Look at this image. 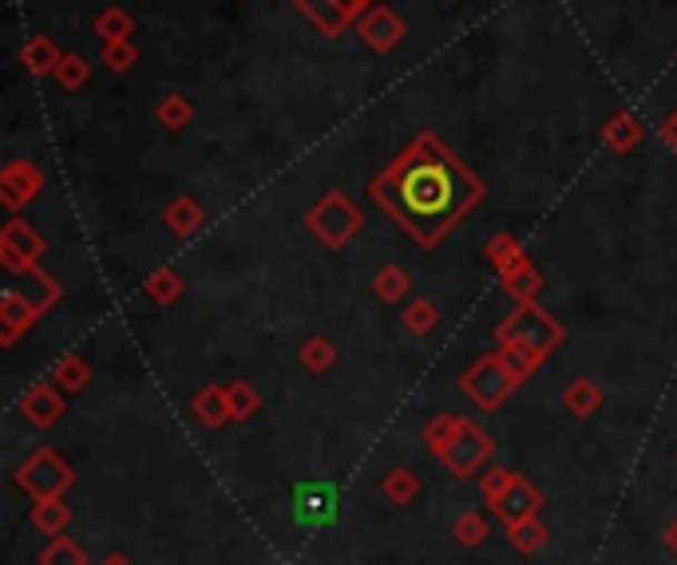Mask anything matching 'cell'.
<instances>
[{
    "mask_svg": "<svg viewBox=\"0 0 677 565\" xmlns=\"http://www.w3.org/2000/svg\"><path fill=\"white\" fill-rule=\"evenodd\" d=\"M488 186L436 135L412 139L385 174L369 182V198L420 250H432L484 202Z\"/></svg>",
    "mask_w": 677,
    "mask_h": 565,
    "instance_id": "obj_1",
    "label": "cell"
},
{
    "mask_svg": "<svg viewBox=\"0 0 677 565\" xmlns=\"http://www.w3.org/2000/svg\"><path fill=\"white\" fill-rule=\"evenodd\" d=\"M306 225L321 245L341 250V245H349V238H357L365 230V214L357 210V202H352L349 194L329 190V194L306 214Z\"/></svg>",
    "mask_w": 677,
    "mask_h": 565,
    "instance_id": "obj_2",
    "label": "cell"
},
{
    "mask_svg": "<svg viewBox=\"0 0 677 565\" xmlns=\"http://www.w3.org/2000/svg\"><path fill=\"white\" fill-rule=\"evenodd\" d=\"M499 344H519V349H531L535 356H551L555 349L562 344V324L555 321L551 313H542L539 305H519L504 324L496 329Z\"/></svg>",
    "mask_w": 677,
    "mask_h": 565,
    "instance_id": "obj_3",
    "label": "cell"
},
{
    "mask_svg": "<svg viewBox=\"0 0 677 565\" xmlns=\"http://www.w3.org/2000/svg\"><path fill=\"white\" fill-rule=\"evenodd\" d=\"M72 483H76V471L68 467L52 447L32 451V455L17 467V486L32 498V503H40V498H56V494H63Z\"/></svg>",
    "mask_w": 677,
    "mask_h": 565,
    "instance_id": "obj_4",
    "label": "cell"
},
{
    "mask_svg": "<svg viewBox=\"0 0 677 565\" xmlns=\"http://www.w3.org/2000/svg\"><path fill=\"white\" fill-rule=\"evenodd\" d=\"M515 387H519V380H511V372L499 364L496 352L476 360V364L460 376V392L468 395L479 412H496V407H504L507 395H515Z\"/></svg>",
    "mask_w": 677,
    "mask_h": 565,
    "instance_id": "obj_5",
    "label": "cell"
},
{
    "mask_svg": "<svg viewBox=\"0 0 677 565\" xmlns=\"http://www.w3.org/2000/svg\"><path fill=\"white\" fill-rule=\"evenodd\" d=\"M491 451H496V443H491V435L484 427H476L471 420H460V431H456V440L448 443V447L440 451V463L451 471L456 478H471L484 463L491 458Z\"/></svg>",
    "mask_w": 677,
    "mask_h": 565,
    "instance_id": "obj_6",
    "label": "cell"
},
{
    "mask_svg": "<svg viewBox=\"0 0 677 565\" xmlns=\"http://www.w3.org/2000/svg\"><path fill=\"white\" fill-rule=\"evenodd\" d=\"M40 253H44V238H40L24 218H12V222L0 230V265L9 273H17V278L28 273L40 261Z\"/></svg>",
    "mask_w": 677,
    "mask_h": 565,
    "instance_id": "obj_7",
    "label": "cell"
},
{
    "mask_svg": "<svg viewBox=\"0 0 677 565\" xmlns=\"http://www.w3.org/2000/svg\"><path fill=\"white\" fill-rule=\"evenodd\" d=\"M357 32H361V40L372 48V52L385 56L405 40V20H400L392 9H385V4H372V9L357 20Z\"/></svg>",
    "mask_w": 677,
    "mask_h": 565,
    "instance_id": "obj_8",
    "label": "cell"
},
{
    "mask_svg": "<svg viewBox=\"0 0 677 565\" xmlns=\"http://www.w3.org/2000/svg\"><path fill=\"white\" fill-rule=\"evenodd\" d=\"M40 190H44V174H40V167H32L28 159L9 162L4 174H0V202L9 210H20L24 202H32Z\"/></svg>",
    "mask_w": 677,
    "mask_h": 565,
    "instance_id": "obj_9",
    "label": "cell"
},
{
    "mask_svg": "<svg viewBox=\"0 0 677 565\" xmlns=\"http://www.w3.org/2000/svg\"><path fill=\"white\" fill-rule=\"evenodd\" d=\"M542 511V494L535 491L531 483H527L524 475H515L511 486H507L504 494H499L496 503H491V514H496L504 526H515V522L524 518H535V514Z\"/></svg>",
    "mask_w": 677,
    "mask_h": 565,
    "instance_id": "obj_10",
    "label": "cell"
},
{
    "mask_svg": "<svg viewBox=\"0 0 677 565\" xmlns=\"http://www.w3.org/2000/svg\"><path fill=\"white\" fill-rule=\"evenodd\" d=\"M20 415H24L32 427H52L56 420L63 415V395L56 384H37V387H28L24 395H20Z\"/></svg>",
    "mask_w": 677,
    "mask_h": 565,
    "instance_id": "obj_11",
    "label": "cell"
},
{
    "mask_svg": "<svg viewBox=\"0 0 677 565\" xmlns=\"http://www.w3.org/2000/svg\"><path fill=\"white\" fill-rule=\"evenodd\" d=\"M37 321H40L37 305H32L20 289H9V293L0 296V341L4 344H17L20 332L32 329Z\"/></svg>",
    "mask_w": 677,
    "mask_h": 565,
    "instance_id": "obj_12",
    "label": "cell"
},
{
    "mask_svg": "<svg viewBox=\"0 0 677 565\" xmlns=\"http://www.w3.org/2000/svg\"><path fill=\"white\" fill-rule=\"evenodd\" d=\"M293 4H298L301 17H306L317 32H326V37H341L352 20L341 0H293Z\"/></svg>",
    "mask_w": 677,
    "mask_h": 565,
    "instance_id": "obj_13",
    "label": "cell"
},
{
    "mask_svg": "<svg viewBox=\"0 0 677 565\" xmlns=\"http://www.w3.org/2000/svg\"><path fill=\"white\" fill-rule=\"evenodd\" d=\"M163 222L175 238H195L202 230V222H207V214H202V206L190 194H179L171 206L163 210Z\"/></svg>",
    "mask_w": 677,
    "mask_h": 565,
    "instance_id": "obj_14",
    "label": "cell"
},
{
    "mask_svg": "<svg viewBox=\"0 0 677 565\" xmlns=\"http://www.w3.org/2000/svg\"><path fill=\"white\" fill-rule=\"evenodd\" d=\"M499 285H504V293L511 296V301H519V305H531V301H539V293H542V278L531 261L499 273Z\"/></svg>",
    "mask_w": 677,
    "mask_h": 565,
    "instance_id": "obj_15",
    "label": "cell"
},
{
    "mask_svg": "<svg viewBox=\"0 0 677 565\" xmlns=\"http://www.w3.org/2000/svg\"><path fill=\"white\" fill-rule=\"evenodd\" d=\"M603 143L610 147V151H618V154L634 151V147L641 143L638 115H634V111H615V115L606 119V127H603Z\"/></svg>",
    "mask_w": 677,
    "mask_h": 565,
    "instance_id": "obj_16",
    "label": "cell"
},
{
    "mask_svg": "<svg viewBox=\"0 0 677 565\" xmlns=\"http://www.w3.org/2000/svg\"><path fill=\"white\" fill-rule=\"evenodd\" d=\"M190 412L199 415L202 427H222L230 420V400H226L222 384H207L195 400H190Z\"/></svg>",
    "mask_w": 677,
    "mask_h": 565,
    "instance_id": "obj_17",
    "label": "cell"
},
{
    "mask_svg": "<svg viewBox=\"0 0 677 565\" xmlns=\"http://www.w3.org/2000/svg\"><path fill=\"white\" fill-rule=\"evenodd\" d=\"M68 522H72V506L63 503V494L32 503V526H37L40 534H48V538H60L63 529H68Z\"/></svg>",
    "mask_w": 677,
    "mask_h": 565,
    "instance_id": "obj_18",
    "label": "cell"
},
{
    "mask_svg": "<svg viewBox=\"0 0 677 565\" xmlns=\"http://www.w3.org/2000/svg\"><path fill=\"white\" fill-rule=\"evenodd\" d=\"M562 407H567L570 415H578V420H590V415L603 407V387L587 376L570 380L567 392H562Z\"/></svg>",
    "mask_w": 677,
    "mask_h": 565,
    "instance_id": "obj_19",
    "label": "cell"
},
{
    "mask_svg": "<svg viewBox=\"0 0 677 565\" xmlns=\"http://www.w3.org/2000/svg\"><path fill=\"white\" fill-rule=\"evenodd\" d=\"M20 60H24V68L32 75H56V68H60L63 52L56 48L52 37H32L24 48H20Z\"/></svg>",
    "mask_w": 677,
    "mask_h": 565,
    "instance_id": "obj_20",
    "label": "cell"
},
{
    "mask_svg": "<svg viewBox=\"0 0 677 565\" xmlns=\"http://www.w3.org/2000/svg\"><path fill=\"white\" fill-rule=\"evenodd\" d=\"M20 278H24L28 285H12V289H20V293H24L28 301L37 305V313H48V309H52L56 301H60V285H56V281L48 278V273L40 270V265H32V270L20 273Z\"/></svg>",
    "mask_w": 677,
    "mask_h": 565,
    "instance_id": "obj_21",
    "label": "cell"
},
{
    "mask_svg": "<svg viewBox=\"0 0 677 565\" xmlns=\"http://www.w3.org/2000/svg\"><path fill=\"white\" fill-rule=\"evenodd\" d=\"M88 380H91V369L83 364L76 352H63L60 360L52 364V384L60 387L63 395L68 392H80V387H88Z\"/></svg>",
    "mask_w": 677,
    "mask_h": 565,
    "instance_id": "obj_22",
    "label": "cell"
},
{
    "mask_svg": "<svg viewBox=\"0 0 677 565\" xmlns=\"http://www.w3.org/2000/svg\"><path fill=\"white\" fill-rule=\"evenodd\" d=\"M380 494H385L392 506H408L416 494H420V478L408 467H392L389 475H385V483H380Z\"/></svg>",
    "mask_w": 677,
    "mask_h": 565,
    "instance_id": "obj_23",
    "label": "cell"
},
{
    "mask_svg": "<svg viewBox=\"0 0 677 565\" xmlns=\"http://www.w3.org/2000/svg\"><path fill=\"white\" fill-rule=\"evenodd\" d=\"M96 32H100L103 44H116V40H131V32H136V20H131V12H127V9L111 4V9H103L100 17H96Z\"/></svg>",
    "mask_w": 677,
    "mask_h": 565,
    "instance_id": "obj_24",
    "label": "cell"
},
{
    "mask_svg": "<svg viewBox=\"0 0 677 565\" xmlns=\"http://www.w3.org/2000/svg\"><path fill=\"white\" fill-rule=\"evenodd\" d=\"M155 119H159V127H167V131H182V127H190V119H195V108H190V99H187V95L171 91V95L159 99V108H155Z\"/></svg>",
    "mask_w": 677,
    "mask_h": 565,
    "instance_id": "obj_25",
    "label": "cell"
},
{
    "mask_svg": "<svg viewBox=\"0 0 677 565\" xmlns=\"http://www.w3.org/2000/svg\"><path fill=\"white\" fill-rule=\"evenodd\" d=\"M496 360L504 364L507 372H511V380H519V384H524V380L542 364V356H535L531 349H519V344H499Z\"/></svg>",
    "mask_w": 677,
    "mask_h": 565,
    "instance_id": "obj_26",
    "label": "cell"
},
{
    "mask_svg": "<svg viewBox=\"0 0 677 565\" xmlns=\"http://www.w3.org/2000/svg\"><path fill=\"white\" fill-rule=\"evenodd\" d=\"M337 364V349L329 336H309L306 344H301V369L313 372V376H321V372H329Z\"/></svg>",
    "mask_w": 677,
    "mask_h": 565,
    "instance_id": "obj_27",
    "label": "cell"
},
{
    "mask_svg": "<svg viewBox=\"0 0 677 565\" xmlns=\"http://www.w3.org/2000/svg\"><path fill=\"white\" fill-rule=\"evenodd\" d=\"M507 534H511V546L519 549V554H539V549L547 546V526L539 522V514L507 526Z\"/></svg>",
    "mask_w": 677,
    "mask_h": 565,
    "instance_id": "obj_28",
    "label": "cell"
},
{
    "mask_svg": "<svg viewBox=\"0 0 677 565\" xmlns=\"http://www.w3.org/2000/svg\"><path fill=\"white\" fill-rule=\"evenodd\" d=\"M488 261L496 265V273H507V270H515V265H524L527 253L519 250V242H515L511 234H496L488 242Z\"/></svg>",
    "mask_w": 677,
    "mask_h": 565,
    "instance_id": "obj_29",
    "label": "cell"
},
{
    "mask_svg": "<svg viewBox=\"0 0 677 565\" xmlns=\"http://www.w3.org/2000/svg\"><path fill=\"white\" fill-rule=\"evenodd\" d=\"M226 400H230V420H250L258 407H262V395L253 392L246 380H235V384H226Z\"/></svg>",
    "mask_w": 677,
    "mask_h": 565,
    "instance_id": "obj_30",
    "label": "cell"
},
{
    "mask_svg": "<svg viewBox=\"0 0 677 565\" xmlns=\"http://www.w3.org/2000/svg\"><path fill=\"white\" fill-rule=\"evenodd\" d=\"M408 273L400 270V265H380L377 278H372V293L380 296V301H400V296L408 293Z\"/></svg>",
    "mask_w": 677,
    "mask_h": 565,
    "instance_id": "obj_31",
    "label": "cell"
},
{
    "mask_svg": "<svg viewBox=\"0 0 677 565\" xmlns=\"http://www.w3.org/2000/svg\"><path fill=\"white\" fill-rule=\"evenodd\" d=\"M37 562L40 565H88V554H83L72 538H63V534H60V538H52L44 549H40Z\"/></svg>",
    "mask_w": 677,
    "mask_h": 565,
    "instance_id": "obj_32",
    "label": "cell"
},
{
    "mask_svg": "<svg viewBox=\"0 0 677 565\" xmlns=\"http://www.w3.org/2000/svg\"><path fill=\"white\" fill-rule=\"evenodd\" d=\"M451 538L460 542V546L476 549V546H479V542L488 538V518H484V514H476V511L460 514V518L451 522Z\"/></svg>",
    "mask_w": 677,
    "mask_h": 565,
    "instance_id": "obj_33",
    "label": "cell"
},
{
    "mask_svg": "<svg viewBox=\"0 0 677 565\" xmlns=\"http://www.w3.org/2000/svg\"><path fill=\"white\" fill-rule=\"evenodd\" d=\"M88 75H91V63L83 60V56H76V52H63L60 68H56V83H60L63 91H76V88H83V83H88Z\"/></svg>",
    "mask_w": 677,
    "mask_h": 565,
    "instance_id": "obj_34",
    "label": "cell"
},
{
    "mask_svg": "<svg viewBox=\"0 0 677 565\" xmlns=\"http://www.w3.org/2000/svg\"><path fill=\"white\" fill-rule=\"evenodd\" d=\"M147 296L159 301V305H171V301H179L182 296V278L175 270L151 273V278H147Z\"/></svg>",
    "mask_w": 677,
    "mask_h": 565,
    "instance_id": "obj_35",
    "label": "cell"
},
{
    "mask_svg": "<svg viewBox=\"0 0 677 565\" xmlns=\"http://www.w3.org/2000/svg\"><path fill=\"white\" fill-rule=\"evenodd\" d=\"M456 431H460V415H436V420L425 423V443L432 447V455H440L456 440Z\"/></svg>",
    "mask_w": 677,
    "mask_h": 565,
    "instance_id": "obj_36",
    "label": "cell"
},
{
    "mask_svg": "<svg viewBox=\"0 0 677 565\" xmlns=\"http://www.w3.org/2000/svg\"><path fill=\"white\" fill-rule=\"evenodd\" d=\"M436 321H440V313H436L432 301H412V305L405 309V329L412 332V336H428V332L436 329Z\"/></svg>",
    "mask_w": 677,
    "mask_h": 565,
    "instance_id": "obj_37",
    "label": "cell"
},
{
    "mask_svg": "<svg viewBox=\"0 0 677 565\" xmlns=\"http://www.w3.org/2000/svg\"><path fill=\"white\" fill-rule=\"evenodd\" d=\"M103 63H108L111 72H131L139 63V52L131 40H116V44H103Z\"/></svg>",
    "mask_w": 677,
    "mask_h": 565,
    "instance_id": "obj_38",
    "label": "cell"
},
{
    "mask_svg": "<svg viewBox=\"0 0 677 565\" xmlns=\"http://www.w3.org/2000/svg\"><path fill=\"white\" fill-rule=\"evenodd\" d=\"M511 478H515V471H507V467H491L488 475H484V483H479V491H484V503H496L499 494L511 486Z\"/></svg>",
    "mask_w": 677,
    "mask_h": 565,
    "instance_id": "obj_39",
    "label": "cell"
},
{
    "mask_svg": "<svg viewBox=\"0 0 677 565\" xmlns=\"http://www.w3.org/2000/svg\"><path fill=\"white\" fill-rule=\"evenodd\" d=\"M658 135H661V143H666V147H674V151H677V111L666 119V123L658 127Z\"/></svg>",
    "mask_w": 677,
    "mask_h": 565,
    "instance_id": "obj_40",
    "label": "cell"
},
{
    "mask_svg": "<svg viewBox=\"0 0 677 565\" xmlns=\"http://www.w3.org/2000/svg\"><path fill=\"white\" fill-rule=\"evenodd\" d=\"M666 546H669V549H674V554H677V518L669 522V529H666Z\"/></svg>",
    "mask_w": 677,
    "mask_h": 565,
    "instance_id": "obj_41",
    "label": "cell"
},
{
    "mask_svg": "<svg viewBox=\"0 0 677 565\" xmlns=\"http://www.w3.org/2000/svg\"><path fill=\"white\" fill-rule=\"evenodd\" d=\"M369 9H372V0H352V12H357V20H361Z\"/></svg>",
    "mask_w": 677,
    "mask_h": 565,
    "instance_id": "obj_42",
    "label": "cell"
},
{
    "mask_svg": "<svg viewBox=\"0 0 677 565\" xmlns=\"http://www.w3.org/2000/svg\"><path fill=\"white\" fill-rule=\"evenodd\" d=\"M100 565H136V562H127V557L123 554H108V557H103V562Z\"/></svg>",
    "mask_w": 677,
    "mask_h": 565,
    "instance_id": "obj_43",
    "label": "cell"
}]
</instances>
